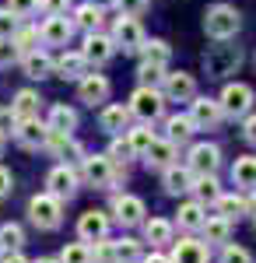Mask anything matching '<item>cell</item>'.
Segmentation results:
<instances>
[{"label":"cell","mask_w":256,"mask_h":263,"mask_svg":"<svg viewBox=\"0 0 256 263\" xmlns=\"http://www.w3.org/2000/svg\"><path fill=\"white\" fill-rule=\"evenodd\" d=\"M81 179L95 190H109L113 182L126 179V165L113 162L109 155H84L81 158Z\"/></svg>","instance_id":"1"},{"label":"cell","mask_w":256,"mask_h":263,"mask_svg":"<svg viewBox=\"0 0 256 263\" xmlns=\"http://www.w3.org/2000/svg\"><path fill=\"white\" fill-rule=\"evenodd\" d=\"M242 67V49L228 46V39H214V46L204 49V70L207 78H228Z\"/></svg>","instance_id":"2"},{"label":"cell","mask_w":256,"mask_h":263,"mask_svg":"<svg viewBox=\"0 0 256 263\" xmlns=\"http://www.w3.org/2000/svg\"><path fill=\"white\" fill-rule=\"evenodd\" d=\"M28 221L35 224L39 232H53L63 221V200L53 193H35L28 200Z\"/></svg>","instance_id":"3"},{"label":"cell","mask_w":256,"mask_h":263,"mask_svg":"<svg viewBox=\"0 0 256 263\" xmlns=\"http://www.w3.org/2000/svg\"><path fill=\"white\" fill-rule=\"evenodd\" d=\"M165 112V91H158L155 84H140L130 95V116H137L140 123H155Z\"/></svg>","instance_id":"4"},{"label":"cell","mask_w":256,"mask_h":263,"mask_svg":"<svg viewBox=\"0 0 256 263\" xmlns=\"http://www.w3.org/2000/svg\"><path fill=\"white\" fill-rule=\"evenodd\" d=\"M204 32H207L211 39H232L239 32V11L232 4H214V7H207V14H204Z\"/></svg>","instance_id":"5"},{"label":"cell","mask_w":256,"mask_h":263,"mask_svg":"<svg viewBox=\"0 0 256 263\" xmlns=\"http://www.w3.org/2000/svg\"><path fill=\"white\" fill-rule=\"evenodd\" d=\"M78 182H81V172L74 165L60 162L49 168V176H46V193H53L60 200H74V193H78Z\"/></svg>","instance_id":"6"},{"label":"cell","mask_w":256,"mask_h":263,"mask_svg":"<svg viewBox=\"0 0 256 263\" xmlns=\"http://www.w3.org/2000/svg\"><path fill=\"white\" fill-rule=\"evenodd\" d=\"M217 102H221V112H225V116L242 120V116L253 109V88L242 84V81H232V84H225V91H221Z\"/></svg>","instance_id":"7"},{"label":"cell","mask_w":256,"mask_h":263,"mask_svg":"<svg viewBox=\"0 0 256 263\" xmlns=\"http://www.w3.org/2000/svg\"><path fill=\"white\" fill-rule=\"evenodd\" d=\"M113 42H116V49L137 53L148 39H144V28H140V21L134 14H119L116 25H113Z\"/></svg>","instance_id":"8"},{"label":"cell","mask_w":256,"mask_h":263,"mask_svg":"<svg viewBox=\"0 0 256 263\" xmlns=\"http://www.w3.org/2000/svg\"><path fill=\"white\" fill-rule=\"evenodd\" d=\"M144 214H148V207H144L140 197H134V193H116L113 197V221H119L123 228L144 224Z\"/></svg>","instance_id":"9"},{"label":"cell","mask_w":256,"mask_h":263,"mask_svg":"<svg viewBox=\"0 0 256 263\" xmlns=\"http://www.w3.org/2000/svg\"><path fill=\"white\" fill-rule=\"evenodd\" d=\"M190 120H193V126H197V130H214L217 123L225 120L221 102H217V99H200V95H193V99H190Z\"/></svg>","instance_id":"10"},{"label":"cell","mask_w":256,"mask_h":263,"mask_svg":"<svg viewBox=\"0 0 256 263\" xmlns=\"http://www.w3.org/2000/svg\"><path fill=\"white\" fill-rule=\"evenodd\" d=\"M217 165H221V151H217V144H193L190 155H186V168H190L193 176L217 172Z\"/></svg>","instance_id":"11"},{"label":"cell","mask_w":256,"mask_h":263,"mask_svg":"<svg viewBox=\"0 0 256 263\" xmlns=\"http://www.w3.org/2000/svg\"><path fill=\"white\" fill-rule=\"evenodd\" d=\"M46 151H49L53 158H63L67 165L84 158V147L74 141V134H63V130H49V137H46Z\"/></svg>","instance_id":"12"},{"label":"cell","mask_w":256,"mask_h":263,"mask_svg":"<svg viewBox=\"0 0 256 263\" xmlns=\"http://www.w3.org/2000/svg\"><path fill=\"white\" fill-rule=\"evenodd\" d=\"M109 224H113V218L105 211H84L78 218V239L81 242H99L109 235Z\"/></svg>","instance_id":"13"},{"label":"cell","mask_w":256,"mask_h":263,"mask_svg":"<svg viewBox=\"0 0 256 263\" xmlns=\"http://www.w3.org/2000/svg\"><path fill=\"white\" fill-rule=\"evenodd\" d=\"M14 137L25 151H39L46 147V137H49V126L39 120V116H32V120H18V130H14Z\"/></svg>","instance_id":"14"},{"label":"cell","mask_w":256,"mask_h":263,"mask_svg":"<svg viewBox=\"0 0 256 263\" xmlns=\"http://www.w3.org/2000/svg\"><path fill=\"white\" fill-rule=\"evenodd\" d=\"M161 81H165V99H172V102H190L197 95V78L186 74V70H172Z\"/></svg>","instance_id":"15"},{"label":"cell","mask_w":256,"mask_h":263,"mask_svg":"<svg viewBox=\"0 0 256 263\" xmlns=\"http://www.w3.org/2000/svg\"><path fill=\"white\" fill-rule=\"evenodd\" d=\"M113 53H116V42L109 39V35L88 32V39H84V49H81L84 63H95V67H102V63H109V60H113Z\"/></svg>","instance_id":"16"},{"label":"cell","mask_w":256,"mask_h":263,"mask_svg":"<svg viewBox=\"0 0 256 263\" xmlns=\"http://www.w3.org/2000/svg\"><path fill=\"white\" fill-rule=\"evenodd\" d=\"M109 91H113V84L105 74H84L78 81V95L81 102H88V105H102V102L109 99Z\"/></svg>","instance_id":"17"},{"label":"cell","mask_w":256,"mask_h":263,"mask_svg":"<svg viewBox=\"0 0 256 263\" xmlns=\"http://www.w3.org/2000/svg\"><path fill=\"white\" fill-rule=\"evenodd\" d=\"M172 263H207L211 260V249H207V242H200V239H179V242H172V256H169Z\"/></svg>","instance_id":"18"},{"label":"cell","mask_w":256,"mask_h":263,"mask_svg":"<svg viewBox=\"0 0 256 263\" xmlns=\"http://www.w3.org/2000/svg\"><path fill=\"white\" fill-rule=\"evenodd\" d=\"M176 158H179V151L169 137H155L151 147L144 151V165H148V168H158V172L169 168V165H176Z\"/></svg>","instance_id":"19"},{"label":"cell","mask_w":256,"mask_h":263,"mask_svg":"<svg viewBox=\"0 0 256 263\" xmlns=\"http://www.w3.org/2000/svg\"><path fill=\"white\" fill-rule=\"evenodd\" d=\"M161 186H165V193L169 197H182V193H190V186H193V172L186 168V165H169V168H161Z\"/></svg>","instance_id":"20"},{"label":"cell","mask_w":256,"mask_h":263,"mask_svg":"<svg viewBox=\"0 0 256 263\" xmlns=\"http://www.w3.org/2000/svg\"><path fill=\"white\" fill-rule=\"evenodd\" d=\"M126 123H130V105H119V102H113V105H102L99 126L109 134V137H116L119 130H126Z\"/></svg>","instance_id":"21"},{"label":"cell","mask_w":256,"mask_h":263,"mask_svg":"<svg viewBox=\"0 0 256 263\" xmlns=\"http://www.w3.org/2000/svg\"><path fill=\"white\" fill-rule=\"evenodd\" d=\"M39 32H42V42L46 46H67L70 32H74V21H67L63 14H49Z\"/></svg>","instance_id":"22"},{"label":"cell","mask_w":256,"mask_h":263,"mask_svg":"<svg viewBox=\"0 0 256 263\" xmlns=\"http://www.w3.org/2000/svg\"><path fill=\"white\" fill-rule=\"evenodd\" d=\"M172 60V46L165 39H151L140 46V63H148V67H158V70H165Z\"/></svg>","instance_id":"23"},{"label":"cell","mask_w":256,"mask_h":263,"mask_svg":"<svg viewBox=\"0 0 256 263\" xmlns=\"http://www.w3.org/2000/svg\"><path fill=\"white\" fill-rule=\"evenodd\" d=\"M214 211L221 218H228V221H239L242 214H249V197H242V193H221L214 200Z\"/></svg>","instance_id":"24"},{"label":"cell","mask_w":256,"mask_h":263,"mask_svg":"<svg viewBox=\"0 0 256 263\" xmlns=\"http://www.w3.org/2000/svg\"><path fill=\"white\" fill-rule=\"evenodd\" d=\"M21 67H25V78L42 81V78L53 74V57L42 53V49H35V53H25V57H21Z\"/></svg>","instance_id":"25"},{"label":"cell","mask_w":256,"mask_h":263,"mask_svg":"<svg viewBox=\"0 0 256 263\" xmlns=\"http://www.w3.org/2000/svg\"><path fill=\"white\" fill-rule=\"evenodd\" d=\"M204 218H207V211H204V203H200V200L179 203L176 224L182 228V232H200V228H204Z\"/></svg>","instance_id":"26"},{"label":"cell","mask_w":256,"mask_h":263,"mask_svg":"<svg viewBox=\"0 0 256 263\" xmlns=\"http://www.w3.org/2000/svg\"><path fill=\"white\" fill-rule=\"evenodd\" d=\"M172 235H176V224L169 221V218H148L144 221V239L151 246H169Z\"/></svg>","instance_id":"27"},{"label":"cell","mask_w":256,"mask_h":263,"mask_svg":"<svg viewBox=\"0 0 256 263\" xmlns=\"http://www.w3.org/2000/svg\"><path fill=\"white\" fill-rule=\"evenodd\" d=\"M232 182L239 190H256V155H242L232 165Z\"/></svg>","instance_id":"28"},{"label":"cell","mask_w":256,"mask_h":263,"mask_svg":"<svg viewBox=\"0 0 256 263\" xmlns=\"http://www.w3.org/2000/svg\"><path fill=\"white\" fill-rule=\"evenodd\" d=\"M200 232H204V242H207V246H211V242L225 246V242H228V235H232V221H228V218H221V214H207Z\"/></svg>","instance_id":"29"},{"label":"cell","mask_w":256,"mask_h":263,"mask_svg":"<svg viewBox=\"0 0 256 263\" xmlns=\"http://www.w3.org/2000/svg\"><path fill=\"white\" fill-rule=\"evenodd\" d=\"M39 91H32V88H21L14 91V102H11V109H14V116L18 120H32V116H39Z\"/></svg>","instance_id":"30"},{"label":"cell","mask_w":256,"mask_h":263,"mask_svg":"<svg viewBox=\"0 0 256 263\" xmlns=\"http://www.w3.org/2000/svg\"><path fill=\"white\" fill-rule=\"evenodd\" d=\"M190 193H193L200 203H214L217 197H221L217 176H214V172H207V176H193V186H190Z\"/></svg>","instance_id":"31"},{"label":"cell","mask_w":256,"mask_h":263,"mask_svg":"<svg viewBox=\"0 0 256 263\" xmlns=\"http://www.w3.org/2000/svg\"><path fill=\"white\" fill-rule=\"evenodd\" d=\"M46 126H49V130H63V134H74V130H78V112H74L70 105H53Z\"/></svg>","instance_id":"32"},{"label":"cell","mask_w":256,"mask_h":263,"mask_svg":"<svg viewBox=\"0 0 256 263\" xmlns=\"http://www.w3.org/2000/svg\"><path fill=\"white\" fill-rule=\"evenodd\" d=\"M193 130H197V126H193L190 116H169V120H165V137L172 144H186L193 137Z\"/></svg>","instance_id":"33"},{"label":"cell","mask_w":256,"mask_h":263,"mask_svg":"<svg viewBox=\"0 0 256 263\" xmlns=\"http://www.w3.org/2000/svg\"><path fill=\"white\" fill-rule=\"evenodd\" d=\"M11 42L18 46V53L25 57V53H35V49H39L42 32H39V28H32V25H18V28H14V35H11Z\"/></svg>","instance_id":"34"},{"label":"cell","mask_w":256,"mask_h":263,"mask_svg":"<svg viewBox=\"0 0 256 263\" xmlns=\"http://www.w3.org/2000/svg\"><path fill=\"white\" fill-rule=\"evenodd\" d=\"M53 70H57L60 78H84V57L81 53H63L60 60H53Z\"/></svg>","instance_id":"35"},{"label":"cell","mask_w":256,"mask_h":263,"mask_svg":"<svg viewBox=\"0 0 256 263\" xmlns=\"http://www.w3.org/2000/svg\"><path fill=\"white\" fill-rule=\"evenodd\" d=\"M126 141H130V151L144 158V151H148V147H151V141H155V134H151V123L130 126V130H126Z\"/></svg>","instance_id":"36"},{"label":"cell","mask_w":256,"mask_h":263,"mask_svg":"<svg viewBox=\"0 0 256 263\" xmlns=\"http://www.w3.org/2000/svg\"><path fill=\"white\" fill-rule=\"evenodd\" d=\"M99 21H102V7H99V4H92V0H88V4H81L78 11H74V25L84 28V32H95V28H99Z\"/></svg>","instance_id":"37"},{"label":"cell","mask_w":256,"mask_h":263,"mask_svg":"<svg viewBox=\"0 0 256 263\" xmlns=\"http://www.w3.org/2000/svg\"><path fill=\"white\" fill-rule=\"evenodd\" d=\"M21 246H25V232H21V224H14V221L0 224V249H4V253H18Z\"/></svg>","instance_id":"38"},{"label":"cell","mask_w":256,"mask_h":263,"mask_svg":"<svg viewBox=\"0 0 256 263\" xmlns=\"http://www.w3.org/2000/svg\"><path fill=\"white\" fill-rule=\"evenodd\" d=\"M60 263H92V242H67Z\"/></svg>","instance_id":"39"},{"label":"cell","mask_w":256,"mask_h":263,"mask_svg":"<svg viewBox=\"0 0 256 263\" xmlns=\"http://www.w3.org/2000/svg\"><path fill=\"white\" fill-rule=\"evenodd\" d=\"M137 260H140V242L137 239H130V235L116 239V263H137Z\"/></svg>","instance_id":"40"},{"label":"cell","mask_w":256,"mask_h":263,"mask_svg":"<svg viewBox=\"0 0 256 263\" xmlns=\"http://www.w3.org/2000/svg\"><path fill=\"white\" fill-rule=\"evenodd\" d=\"M92 263H116V239H99L92 246Z\"/></svg>","instance_id":"41"},{"label":"cell","mask_w":256,"mask_h":263,"mask_svg":"<svg viewBox=\"0 0 256 263\" xmlns=\"http://www.w3.org/2000/svg\"><path fill=\"white\" fill-rule=\"evenodd\" d=\"M221 263H253V253L235 242H225L221 246Z\"/></svg>","instance_id":"42"},{"label":"cell","mask_w":256,"mask_h":263,"mask_svg":"<svg viewBox=\"0 0 256 263\" xmlns=\"http://www.w3.org/2000/svg\"><path fill=\"white\" fill-rule=\"evenodd\" d=\"M109 158L113 162H119V165H126V158H134V151H130V141L126 137H113V144H109Z\"/></svg>","instance_id":"43"},{"label":"cell","mask_w":256,"mask_h":263,"mask_svg":"<svg viewBox=\"0 0 256 263\" xmlns=\"http://www.w3.org/2000/svg\"><path fill=\"white\" fill-rule=\"evenodd\" d=\"M7 11L21 21V18H28V14L39 11V0H7Z\"/></svg>","instance_id":"44"},{"label":"cell","mask_w":256,"mask_h":263,"mask_svg":"<svg viewBox=\"0 0 256 263\" xmlns=\"http://www.w3.org/2000/svg\"><path fill=\"white\" fill-rule=\"evenodd\" d=\"M14 130H18L14 109H11V105H0V137H7V134H14Z\"/></svg>","instance_id":"45"},{"label":"cell","mask_w":256,"mask_h":263,"mask_svg":"<svg viewBox=\"0 0 256 263\" xmlns=\"http://www.w3.org/2000/svg\"><path fill=\"white\" fill-rule=\"evenodd\" d=\"M21 21L14 18V14H11V11H7V7H0V39H11V35H14V28H18Z\"/></svg>","instance_id":"46"},{"label":"cell","mask_w":256,"mask_h":263,"mask_svg":"<svg viewBox=\"0 0 256 263\" xmlns=\"http://www.w3.org/2000/svg\"><path fill=\"white\" fill-rule=\"evenodd\" d=\"M119 14H134V18H140L144 11H148V0H116Z\"/></svg>","instance_id":"47"},{"label":"cell","mask_w":256,"mask_h":263,"mask_svg":"<svg viewBox=\"0 0 256 263\" xmlns=\"http://www.w3.org/2000/svg\"><path fill=\"white\" fill-rule=\"evenodd\" d=\"M21 53H18V46L11 39H0V67H11V63L18 60Z\"/></svg>","instance_id":"48"},{"label":"cell","mask_w":256,"mask_h":263,"mask_svg":"<svg viewBox=\"0 0 256 263\" xmlns=\"http://www.w3.org/2000/svg\"><path fill=\"white\" fill-rule=\"evenodd\" d=\"M242 137H246V144L256 147V112H246L242 116Z\"/></svg>","instance_id":"49"},{"label":"cell","mask_w":256,"mask_h":263,"mask_svg":"<svg viewBox=\"0 0 256 263\" xmlns=\"http://www.w3.org/2000/svg\"><path fill=\"white\" fill-rule=\"evenodd\" d=\"M39 7L46 11V14H67L70 0H39Z\"/></svg>","instance_id":"50"},{"label":"cell","mask_w":256,"mask_h":263,"mask_svg":"<svg viewBox=\"0 0 256 263\" xmlns=\"http://www.w3.org/2000/svg\"><path fill=\"white\" fill-rule=\"evenodd\" d=\"M137 74H140V81H158V78H165V70H158V67H148V63H140Z\"/></svg>","instance_id":"51"},{"label":"cell","mask_w":256,"mask_h":263,"mask_svg":"<svg viewBox=\"0 0 256 263\" xmlns=\"http://www.w3.org/2000/svg\"><path fill=\"white\" fill-rule=\"evenodd\" d=\"M11 190H14V179H11V172H7V168L0 165V200H4V197H7Z\"/></svg>","instance_id":"52"},{"label":"cell","mask_w":256,"mask_h":263,"mask_svg":"<svg viewBox=\"0 0 256 263\" xmlns=\"http://www.w3.org/2000/svg\"><path fill=\"white\" fill-rule=\"evenodd\" d=\"M140 263H172V260H169L165 253H158V249H155L151 256H144V260H140Z\"/></svg>","instance_id":"53"},{"label":"cell","mask_w":256,"mask_h":263,"mask_svg":"<svg viewBox=\"0 0 256 263\" xmlns=\"http://www.w3.org/2000/svg\"><path fill=\"white\" fill-rule=\"evenodd\" d=\"M0 263H28L21 253H11V256H0Z\"/></svg>","instance_id":"54"},{"label":"cell","mask_w":256,"mask_h":263,"mask_svg":"<svg viewBox=\"0 0 256 263\" xmlns=\"http://www.w3.org/2000/svg\"><path fill=\"white\" fill-rule=\"evenodd\" d=\"M249 214H253V221H256V190H249Z\"/></svg>","instance_id":"55"},{"label":"cell","mask_w":256,"mask_h":263,"mask_svg":"<svg viewBox=\"0 0 256 263\" xmlns=\"http://www.w3.org/2000/svg\"><path fill=\"white\" fill-rule=\"evenodd\" d=\"M35 263H60V260H49V256H42V260H35Z\"/></svg>","instance_id":"56"},{"label":"cell","mask_w":256,"mask_h":263,"mask_svg":"<svg viewBox=\"0 0 256 263\" xmlns=\"http://www.w3.org/2000/svg\"><path fill=\"white\" fill-rule=\"evenodd\" d=\"M4 141H7V137H0V155H4Z\"/></svg>","instance_id":"57"},{"label":"cell","mask_w":256,"mask_h":263,"mask_svg":"<svg viewBox=\"0 0 256 263\" xmlns=\"http://www.w3.org/2000/svg\"><path fill=\"white\" fill-rule=\"evenodd\" d=\"M0 256H4V249H0Z\"/></svg>","instance_id":"58"}]
</instances>
